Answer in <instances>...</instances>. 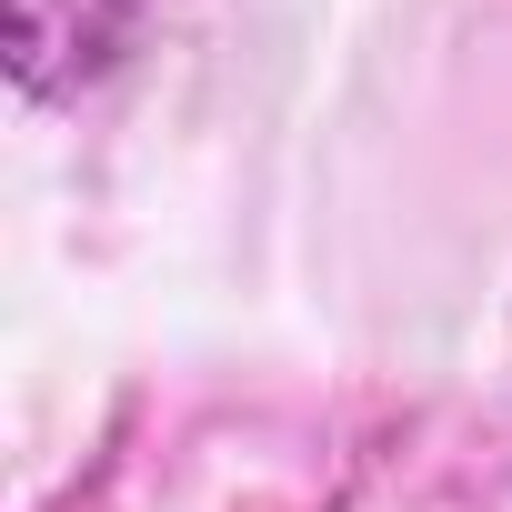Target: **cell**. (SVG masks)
Returning a JSON list of instances; mask_svg holds the SVG:
<instances>
[{"label": "cell", "mask_w": 512, "mask_h": 512, "mask_svg": "<svg viewBox=\"0 0 512 512\" xmlns=\"http://www.w3.org/2000/svg\"><path fill=\"white\" fill-rule=\"evenodd\" d=\"M131 21H141V0H11V91L61 101V91L101 81L121 61Z\"/></svg>", "instance_id": "1"}]
</instances>
